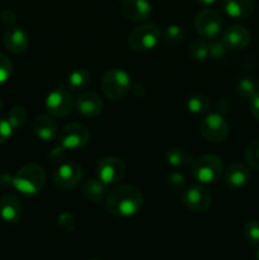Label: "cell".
<instances>
[{
	"instance_id": "18",
	"label": "cell",
	"mask_w": 259,
	"mask_h": 260,
	"mask_svg": "<svg viewBox=\"0 0 259 260\" xmlns=\"http://www.w3.org/2000/svg\"><path fill=\"white\" fill-rule=\"evenodd\" d=\"M223 178H225V183L231 189H240V188L245 187L250 180V170L246 165L241 164V162H235L225 170Z\"/></svg>"
},
{
	"instance_id": "31",
	"label": "cell",
	"mask_w": 259,
	"mask_h": 260,
	"mask_svg": "<svg viewBox=\"0 0 259 260\" xmlns=\"http://www.w3.org/2000/svg\"><path fill=\"white\" fill-rule=\"evenodd\" d=\"M246 241L251 245H259V220H251L246 223L244 230Z\"/></svg>"
},
{
	"instance_id": "4",
	"label": "cell",
	"mask_w": 259,
	"mask_h": 260,
	"mask_svg": "<svg viewBox=\"0 0 259 260\" xmlns=\"http://www.w3.org/2000/svg\"><path fill=\"white\" fill-rule=\"evenodd\" d=\"M131 89V76L122 69H109L102 78V91L111 101L123 98Z\"/></svg>"
},
{
	"instance_id": "13",
	"label": "cell",
	"mask_w": 259,
	"mask_h": 260,
	"mask_svg": "<svg viewBox=\"0 0 259 260\" xmlns=\"http://www.w3.org/2000/svg\"><path fill=\"white\" fill-rule=\"evenodd\" d=\"M250 33L243 25H231L226 28L222 35V41L226 45L228 50L240 51L244 50L250 43Z\"/></svg>"
},
{
	"instance_id": "17",
	"label": "cell",
	"mask_w": 259,
	"mask_h": 260,
	"mask_svg": "<svg viewBox=\"0 0 259 260\" xmlns=\"http://www.w3.org/2000/svg\"><path fill=\"white\" fill-rule=\"evenodd\" d=\"M124 17L134 22H144L152 14V8L147 0H126L122 7Z\"/></svg>"
},
{
	"instance_id": "11",
	"label": "cell",
	"mask_w": 259,
	"mask_h": 260,
	"mask_svg": "<svg viewBox=\"0 0 259 260\" xmlns=\"http://www.w3.org/2000/svg\"><path fill=\"white\" fill-rule=\"evenodd\" d=\"M183 205L196 213L206 212L212 205V196L210 190L201 185H193L183 193Z\"/></svg>"
},
{
	"instance_id": "21",
	"label": "cell",
	"mask_w": 259,
	"mask_h": 260,
	"mask_svg": "<svg viewBox=\"0 0 259 260\" xmlns=\"http://www.w3.org/2000/svg\"><path fill=\"white\" fill-rule=\"evenodd\" d=\"M83 194L90 202H101L106 194V184L99 179H94V178L88 179L83 184Z\"/></svg>"
},
{
	"instance_id": "43",
	"label": "cell",
	"mask_w": 259,
	"mask_h": 260,
	"mask_svg": "<svg viewBox=\"0 0 259 260\" xmlns=\"http://www.w3.org/2000/svg\"><path fill=\"white\" fill-rule=\"evenodd\" d=\"M90 260H101V259H90Z\"/></svg>"
},
{
	"instance_id": "35",
	"label": "cell",
	"mask_w": 259,
	"mask_h": 260,
	"mask_svg": "<svg viewBox=\"0 0 259 260\" xmlns=\"http://www.w3.org/2000/svg\"><path fill=\"white\" fill-rule=\"evenodd\" d=\"M13 127L9 123V121L5 118H0V144L5 142L10 139L13 134Z\"/></svg>"
},
{
	"instance_id": "28",
	"label": "cell",
	"mask_w": 259,
	"mask_h": 260,
	"mask_svg": "<svg viewBox=\"0 0 259 260\" xmlns=\"http://www.w3.org/2000/svg\"><path fill=\"white\" fill-rule=\"evenodd\" d=\"M245 160L249 168L259 170V139L254 140L248 145L245 150Z\"/></svg>"
},
{
	"instance_id": "40",
	"label": "cell",
	"mask_w": 259,
	"mask_h": 260,
	"mask_svg": "<svg viewBox=\"0 0 259 260\" xmlns=\"http://www.w3.org/2000/svg\"><path fill=\"white\" fill-rule=\"evenodd\" d=\"M196 2H198L200 4H202V5H212V4H215L217 0H196Z\"/></svg>"
},
{
	"instance_id": "44",
	"label": "cell",
	"mask_w": 259,
	"mask_h": 260,
	"mask_svg": "<svg viewBox=\"0 0 259 260\" xmlns=\"http://www.w3.org/2000/svg\"><path fill=\"white\" fill-rule=\"evenodd\" d=\"M121 2H123V3H124V2H126V0H121Z\"/></svg>"
},
{
	"instance_id": "15",
	"label": "cell",
	"mask_w": 259,
	"mask_h": 260,
	"mask_svg": "<svg viewBox=\"0 0 259 260\" xmlns=\"http://www.w3.org/2000/svg\"><path fill=\"white\" fill-rule=\"evenodd\" d=\"M3 42L8 51L12 53H23L29 46V37L24 29L17 25H10L4 33Z\"/></svg>"
},
{
	"instance_id": "3",
	"label": "cell",
	"mask_w": 259,
	"mask_h": 260,
	"mask_svg": "<svg viewBox=\"0 0 259 260\" xmlns=\"http://www.w3.org/2000/svg\"><path fill=\"white\" fill-rule=\"evenodd\" d=\"M223 172L222 159L217 155L207 154L197 157L192 162V175L197 182L210 184L220 179Z\"/></svg>"
},
{
	"instance_id": "20",
	"label": "cell",
	"mask_w": 259,
	"mask_h": 260,
	"mask_svg": "<svg viewBox=\"0 0 259 260\" xmlns=\"http://www.w3.org/2000/svg\"><path fill=\"white\" fill-rule=\"evenodd\" d=\"M33 131L43 141H51L55 139L58 134L57 123L55 119L50 116H40L33 122Z\"/></svg>"
},
{
	"instance_id": "23",
	"label": "cell",
	"mask_w": 259,
	"mask_h": 260,
	"mask_svg": "<svg viewBox=\"0 0 259 260\" xmlns=\"http://www.w3.org/2000/svg\"><path fill=\"white\" fill-rule=\"evenodd\" d=\"M190 156L184 149L173 147L167 152V162L174 169H184L190 164Z\"/></svg>"
},
{
	"instance_id": "36",
	"label": "cell",
	"mask_w": 259,
	"mask_h": 260,
	"mask_svg": "<svg viewBox=\"0 0 259 260\" xmlns=\"http://www.w3.org/2000/svg\"><path fill=\"white\" fill-rule=\"evenodd\" d=\"M63 147L60 146V147H55V149H52V151L48 154V157H50V160L52 162H56V161H61V160L65 157V152H63Z\"/></svg>"
},
{
	"instance_id": "2",
	"label": "cell",
	"mask_w": 259,
	"mask_h": 260,
	"mask_svg": "<svg viewBox=\"0 0 259 260\" xmlns=\"http://www.w3.org/2000/svg\"><path fill=\"white\" fill-rule=\"evenodd\" d=\"M13 187L20 193L33 196L40 193L46 184V174L42 167L37 164H27L18 170L12 180Z\"/></svg>"
},
{
	"instance_id": "24",
	"label": "cell",
	"mask_w": 259,
	"mask_h": 260,
	"mask_svg": "<svg viewBox=\"0 0 259 260\" xmlns=\"http://www.w3.org/2000/svg\"><path fill=\"white\" fill-rule=\"evenodd\" d=\"M188 111L192 112L195 114H203L207 113L208 109H210V101L206 98L203 94H193L189 96L187 102Z\"/></svg>"
},
{
	"instance_id": "32",
	"label": "cell",
	"mask_w": 259,
	"mask_h": 260,
	"mask_svg": "<svg viewBox=\"0 0 259 260\" xmlns=\"http://www.w3.org/2000/svg\"><path fill=\"white\" fill-rule=\"evenodd\" d=\"M168 185L174 192H183L185 188V178L182 173L172 172L167 178Z\"/></svg>"
},
{
	"instance_id": "42",
	"label": "cell",
	"mask_w": 259,
	"mask_h": 260,
	"mask_svg": "<svg viewBox=\"0 0 259 260\" xmlns=\"http://www.w3.org/2000/svg\"><path fill=\"white\" fill-rule=\"evenodd\" d=\"M2 107H3V103H2V99H0V111H2Z\"/></svg>"
},
{
	"instance_id": "5",
	"label": "cell",
	"mask_w": 259,
	"mask_h": 260,
	"mask_svg": "<svg viewBox=\"0 0 259 260\" xmlns=\"http://www.w3.org/2000/svg\"><path fill=\"white\" fill-rule=\"evenodd\" d=\"M160 41V29L156 24L146 23L135 28L128 36L130 47L137 52L152 50Z\"/></svg>"
},
{
	"instance_id": "8",
	"label": "cell",
	"mask_w": 259,
	"mask_h": 260,
	"mask_svg": "<svg viewBox=\"0 0 259 260\" xmlns=\"http://www.w3.org/2000/svg\"><path fill=\"white\" fill-rule=\"evenodd\" d=\"M201 134L207 141L220 144L229 135V124L218 113H211L201 122Z\"/></svg>"
},
{
	"instance_id": "7",
	"label": "cell",
	"mask_w": 259,
	"mask_h": 260,
	"mask_svg": "<svg viewBox=\"0 0 259 260\" xmlns=\"http://www.w3.org/2000/svg\"><path fill=\"white\" fill-rule=\"evenodd\" d=\"M196 29L203 40H212L218 37L222 28V18L215 9L206 8L198 12L195 20Z\"/></svg>"
},
{
	"instance_id": "1",
	"label": "cell",
	"mask_w": 259,
	"mask_h": 260,
	"mask_svg": "<svg viewBox=\"0 0 259 260\" xmlns=\"http://www.w3.org/2000/svg\"><path fill=\"white\" fill-rule=\"evenodd\" d=\"M142 202L144 198L136 187L123 184L113 188L107 194L104 208L117 217H131L141 210Z\"/></svg>"
},
{
	"instance_id": "33",
	"label": "cell",
	"mask_w": 259,
	"mask_h": 260,
	"mask_svg": "<svg viewBox=\"0 0 259 260\" xmlns=\"http://www.w3.org/2000/svg\"><path fill=\"white\" fill-rule=\"evenodd\" d=\"M13 73V62L7 55L0 53V84L5 83Z\"/></svg>"
},
{
	"instance_id": "14",
	"label": "cell",
	"mask_w": 259,
	"mask_h": 260,
	"mask_svg": "<svg viewBox=\"0 0 259 260\" xmlns=\"http://www.w3.org/2000/svg\"><path fill=\"white\" fill-rule=\"evenodd\" d=\"M75 106L79 113L88 118L99 116L103 111V102H102L101 96L93 91H83L76 98Z\"/></svg>"
},
{
	"instance_id": "10",
	"label": "cell",
	"mask_w": 259,
	"mask_h": 260,
	"mask_svg": "<svg viewBox=\"0 0 259 260\" xmlns=\"http://www.w3.org/2000/svg\"><path fill=\"white\" fill-rule=\"evenodd\" d=\"M46 108L53 117H66L74 108V99L65 89H53L46 96Z\"/></svg>"
},
{
	"instance_id": "27",
	"label": "cell",
	"mask_w": 259,
	"mask_h": 260,
	"mask_svg": "<svg viewBox=\"0 0 259 260\" xmlns=\"http://www.w3.org/2000/svg\"><path fill=\"white\" fill-rule=\"evenodd\" d=\"M238 91L243 98L250 101L254 94L258 91V85L256 81L251 78H243L238 81Z\"/></svg>"
},
{
	"instance_id": "29",
	"label": "cell",
	"mask_w": 259,
	"mask_h": 260,
	"mask_svg": "<svg viewBox=\"0 0 259 260\" xmlns=\"http://www.w3.org/2000/svg\"><path fill=\"white\" fill-rule=\"evenodd\" d=\"M185 30L182 25L172 24L168 25L164 30V38L167 42L170 43H179L184 40Z\"/></svg>"
},
{
	"instance_id": "16",
	"label": "cell",
	"mask_w": 259,
	"mask_h": 260,
	"mask_svg": "<svg viewBox=\"0 0 259 260\" xmlns=\"http://www.w3.org/2000/svg\"><path fill=\"white\" fill-rule=\"evenodd\" d=\"M23 213V207L20 201L14 194L2 196L0 198V217L8 223H15L20 220Z\"/></svg>"
},
{
	"instance_id": "22",
	"label": "cell",
	"mask_w": 259,
	"mask_h": 260,
	"mask_svg": "<svg viewBox=\"0 0 259 260\" xmlns=\"http://www.w3.org/2000/svg\"><path fill=\"white\" fill-rule=\"evenodd\" d=\"M90 73L85 69H78L73 71L68 78V85L73 91H83L90 84Z\"/></svg>"
},
{
	"instance_id": "30",
	"label": "cell",
	"mask_w": 259,
	"mask_h": 260,
	"mask_svg": "<svg viewBox=\"0 0 259 260\" xmlns=\"http://www.w3.org/2000/svg\"><path fill=\"white\" fill-rule=\"evenodd\" d=\"M28 118V113L23 107L15 106L10 109L9 114H8V121L12 124L13 128H17L20 127Z\"/></svg>"
},
{
	"instance_id": "39",
	"label": "cell",
	"mask_w": 259,
	"mask_h": 260,
	"mask_svg": "<svg viewBox=\"0 0 259 260\" xmlns=\"http://www.w3.org/2000/svg\"><path fill=\"white\" fill-rule=\"evenodd\" d=\"M13 178H10L9 173H7L5 170L0 169V187H4V185L12 183Z\"/></svg>"
},
{
	"instance_id": "38",
	"label": "cell",
	"mask_w": 259,
	"mask_h": 260,
	"mask_svg": "<svg viewBox=\"0 0 259 260\" xmlns=\"http://www.w3.org/2000/svg\"><path fill=\"white\" fill-rule=\"evenodd\" d=\"M2 20L5 23V24H8L10 27V25L15 22L14 13H13L12 10H8V9L4 10V12L2 13Z\"/></svg>"
},
{
	"instance_id": "19",
	"label": "cell",
	"mask_w": 259,
	"mask_h": 260,
	"mask_svg": "<svg viewBox=\"0 0 259 260\" xmlns=\"http://www.w3.org/2000/svg\"><path fill=\"white\" fill-rule=\"evenodd\" d=\"M223 10L234 19H246L254 10V0H222Z\"/></svg>"
},
{
	"instance_id": "26",
	"label": "cell",
	"mask_w": 259,
	"mask_h": 260,
	"mask_svg": "<svg viewBox=\"0 0 259 260\" xmlns=\"http://www.w3.org/2000/svg\"><path fill=\"white\" fill-rule=\"evenodd\" d=\"M208 46V57H211L212 60H220V58L225 57L226 52H228V47L223 43L222 38H212V40H208L207 42Z\"/></svg>"
},
{
	"instance_id": "37",
	"label": "cell",
	"mask_w": 259,
	"mask_h": 260,
	"mask_svg": "<svg viewBox=\"0 0 259 260\" xmlns=\"http://www.w3.org/2000/svg\"><path fill=\"white\" fill-rule=\"evenodd\" d=\"M250 112L254 116V118H256L259 121V90L250 99Z\"/></svg>"
},
{
	"instance_id": "9",
	"label": "cell",
	"mask_w": 259,
	"mask_h": 260,
	"mask_svg": "<svg viewBox=\"0 0 259 260\" xmlns=\"http://www.w3.org/2000/svg\"><path fill=\"white\" fill-rule=\"evenodd\" d=\"M126 168L119 157L107 156L103 157L96 165V175L104 184H114L123 179Z\"/></svg>"
},
{
	"instance_id": "25",
	"label": "cell",
	"mask_w": 259,
	"mask_h": 260,
	"mask_svg": "<svg viewBox=\"0 0 259 260\" xmlns=\"http://www.w3.org/2000/svg\"><path fill=\"white\" fill-rule=\"evenodd\" d=\"M188 55L195 61H203L208 57V46L205 40H193L188 48Z\"/></svg>"
},
{
	"instance_id": "12",
	"label": "cell",
	"mask_w": 259,
	"mask_h": 260,
	"mask_svg": "<svg viewBox=\"0 0 259 260\" xmlns=\"http://www.w3.org/2000/svg\"><path fill=\"white\" fill-rule=\"evenodd\" d=\"M83 179V169L75 162H65L60 165L53 174V183L58 189L69 190L80 183Z\"/></svg>"
},
{
	"instance_id": "41",
	"label": "cell",
	"mask_w": 259,
	"mask_h": 260,
	"mask_svg": "<svg viewBox=\"0 0 259 260\" xmlns=\"http://www.w3.org/2000/svg\"><path fill=\"white\" fill-rule=\"evenodd\" d=\"M256 260H259V249H258V251H256Z\"/></svg>"
},
{
	"instance_id": "34",
	"label": "cell",
	"mask_w": 259,
	"mask_h": 260,
	"mask_svg": "<svg viewBox=\"0 0 259 260\" xmlns=\"http://www.w3.org/2000/svg\"><path fill=\"white\" fill-rule=\"evenodd\" d=\"M57 225L58 228H60L61 230L65 231V233H71V231H74L76 225L75 217L69 212L61 213L57 218Z\"/></svg>"
},
{
	"instance_id": "6",
	"label": "cell",
	"mask_w": 259,
	"mask_h": 260,
	"mask_svg": "<svg viewBox=\"0 0 259 260\" xmlns=\"http://www.w3.org/2000/svg\"><path fill=\"white\" fill-rule=\"evenodd\" d=\"M60 146L65 150L83 149L90 140L88 127L81 123H69L57 134Z\"/></svg>"
}]
</instances>
